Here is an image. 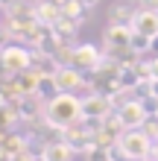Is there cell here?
I'll return each mask as SVG.
<instances>
[{"mask_svg":"<svg viewBox=\"0 0 158 161\" xmlns=\"http://www.w3.org/2000/svg\"><path fill=\"white\" fill-rule=\"evenodd\" d=\"M44 120H47L50 129H59V132L76 126L82 120V100L76 94H70V91H59L44 106Z\"/></svg>","mask_w":158,"mask_h":161,"instance_id":"cell-1","label":"cell"},{"mask_svg":"<svg viewBox=\"0 0 158 161\" xmlns=\"http://www.w3.org/2000/svg\"><path fill=\"white\" fill-rule=\"evenodd\" d=\"M117 149L126 161H146L150 153L155 149V141L144 129H123L117 138Z\"/></svg>","mask_w":158,"mask_h":161,"instance_id":"cell-2","label":"cell"},{"mask_svg":"<svg viewBox=\"0 0 158 161\" xmlns=\"http://www.w3.org/2000/svg\"><path fill=\"white\" fill-rule=\"evenodd\" d=\"M32 68V50L24 44H3L0 47V70L9 73V76H18V73Z\"/></svg>","mask_w":158,"mask_h":161,"instance_id":"cell-3","label":"cell"},{"mask_svg":"<svg viewBox=\"0 0 158 161\" xmlns=\"http://www.w3.org/2000/svg\"><path fill=\"white\" fill-rule=\"evenodd\" d=\"M111 108H114V97H108L103 91H94L82 100V120L100 123V120H106L111 114Z\"/></svg>","mask_w":158,"mask_h":161,"instance_id":"cell-4","label":"cell"},{"mask_svg":"<svg viewBox=\"0 0 158 161\" xmlns=\"http://www.w3.org/2000/svg\"><path fill=\"white\" fill-rule=\"evenodd\" d=\"M68 64H73V68L82 70V73H94V70H100V64H103V53H100L94 44H76L70 50V56H68Z\"/></svg>","mask_w":158,"mask_h":161,"instance_id":"cell-5","label":"cell"},{"mask_svg":"<svg viewBox=\"0 0 158 161\" xmlns=\"http://www.w3.org/2000/svg\"><path fill=\"white\" fill-rule=\"evenodd\" d=\"M114 117L120 120V126H123V129H141L144 120H146V111L141 106V100H123L117 106V114Z\"/></svg>","mask_w":158,"mask_h":161,"instance_id":"cell-6","label":"cell"},{"mask_svg":"<svg viewBox=\"0 0 158 161\" xmlns=\"http://www.w3.org/2000/svg\"><path fill=\"white\" fill-rule=\"evenodd\" d=\"M53 76H56V85H59V91H70V94H73V91H79L82 85L88 82L85 76H82V70H76L73 64H62V68L56 70Z\"/></svg>","mask_w":158,"mask_h":161,"instance_id":"cell-7","label":"cell"},{"mask_svg":"<svg viewBox=\"0 0 158 161\" xmlns=\"http://www.w3.org/2000/svg\"><path fill=\"white\" fill-rule=\"evenodd\" d=\"M132 30L146 35V38H158V9H141V12H135Z\"/></svg>","mask_w":158,"mask_h":161,"instance_id":"cell-8","label":"cell"},{"mask_svg":"<svg viewBox=\"0 0 158 161\" xmlns=\"http://www.w3.org/2000/svg\"><path fill=\"white\" fill-rule=\"evenodd\" d=\"M35 21H38L41 26H47V30H53V26L62 21L59 0H38V3H35Z\"/></svg>","mask_w":158,"mask_h":161,"instance_id":"cell-9","label":"cell"},{"mask_svg":"<svg viewBox=\"0 0 158 161\" xmlns=\"http://www.w3.org/2000/svg\"><path fill=\"white\" fill-rule=\"evenodd\" d=\"M73 153H76V149H73L64 138H62V141H50V144L41 147V158H44V161H70Z\"/></svg>","mask_w":158,"mask_h":161,"instance_id":"cell-10","label":"cell"},{"mask_svg":"<svg viewBox=\"0 0 158 161\" xmlns=\"http://www.w3.org/2000/svg\"><path fill=\"white\" fill-rule=\"evenodd\" d=\"M59 6H62V15H68L73 18V21H85V6H82V0H59Z\"/></svg>","mask_w":158,"mask_h":161,"instance_id":"cell-11","label":"cell"},{"mask_svg":"<svg viewBox=\"0 0 158 161\" xmlns=\"http://www.w3.org/2000/svg\"><path fill=\"white\" fill-rule=\"evenodd\" d=\"M135 21V12L129 6H114L111 9V15H108V24H120V26H132Z\"/></svg>","mask_w":158,"mask_h":161,"instance_id":"cell-12","label":"cell"},{"mask_svg":"<svg viewBox=\"0 0 158 161\" xmlns=\"http://www.w3.org/2000/svg\"><path fill=\"white\" fill-rule=\"evenodd\" d=\"M129 47H132V53H146V50H152V38H146V35H141V32H132Z\"/></svg>","mask_w":158,"mask_h":161,"instance_id":"cell-13","label":"cell"},{"mask_svg":"<svg viewBox=\"0 0 158 161\" xmlns=\"http://www.w3.org/2000/svg\"><path fill=\"white\" fill-rule=\"evenodd\" d=\"M141 129H144V132H146V135H150L152 141H158V117H146Z\"/></svg>","mask_w":158,"mask_h":161,"instance_id":"cell-14","label":"cell"},{"mask_svg":"<svg viewBox=\"0 0 158 161\" xmlns=\"http://www.w3.org/2000/svg\"><path fill=\"white\" fill-rule=\"evenodd\" d=\"M146 70H150V79H158V56L146 62Z\"/></svg>","mask_w":158,"mask_h":161,"instance_id":"cell-15","label":"cell"},{"mask_svg":"<svg viewBox=\"0 0 158 161\" xmlns=\"http://www.w3.org/2000/svg\"><path fill=\"white\" fill-rule=\"evenodd\" d=\"M6 106H9V100H6V94H3V91H0V111H3Z\"/></svg>","mask_w":158,"mask_h":161,"instance_id":"cell-16","label":"cell"},{"mask_svg":"<svg viewBox=\"0 0 158 161\" xmlns=\"http://www.w3.org/2000/svg\"><path fill=\"white\" fill-rule=\"evenodd\" d=\"M97 3H100V0H82V6H85V9H94Z\"/></svg>","mask_w":158,"mask_h":161,"instance_id":"cell-17","label":"cell"},{"mask_svg":"<svg viewBox=\"0 0 158 161\" xmlns=\"http://www.w3.org/2000/svg\"><path fill=\"white\" fill-rule=\"evenodd\" d=\"M150 94H155V97H158V79H152V91Z\"/></svg>","mask_w":158,"mask_h":161,"instance_id":"cell-18","label":"cell"},{"mask_svg":"<svg viewBox=\"0 0 158 161\" xmlns=\"http://www.w3.org/2000/svg\"><path fill=\"white\" fill-rule=\"evenodd\" d=\"M21 3H38V0H21Z\"/></svg>","mask_w":158,"mask_h":161,"instance_id":"cell-19","label":"cell"}]
</instances>
